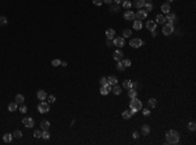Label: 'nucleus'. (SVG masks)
Instances as JSON below:
<instances>
[{
  "label": "nucleus",
  "mask_w": 196,
  "mask_h": 145,
  "mask_svg": "<svg viewBox=\"0 0 196 145\" xmlns=\"http://www.w3.org/2000/svg\"><path fill=\"white\" fill-rule=\"evenodd\" d=\"M55 101H56V97L55 95H47V103L48 105H52Z\"/></svg>",
  "instance_id": "nucleus-32"
},
{
  "label": "nucleus",
  "mask_w": 196,
  "mask_h": 145,
  "mask_svg": "<svg viewBox=\"0 0 196 145\" xmlns=\"http://www.w3.org/2000/svg\"><path fill=\"white\" fill-rule=\"evenodd\" d=\"M131 35H132V31L129 29H124L123 30V38H128V37H131Z\"/></svg>",
  "instance_id": "nucleus-31"
},
{
  "label": "nucleus",
  "mask_w": 196,
  "mask_h": 145,
  "mask_svg": "<svg viewBox=\"0 0 196 145\" xmlns=\"http://www.w3.org/2000/svg\"><path fill=\"white\" fill-rule=\"evenodd\" d=\"M111 44H114L112 43V39H107V46H111Z\"/></svg>",
  "instance_id": "nucleus-51"
},
{
  "label": "nucleus",
  "mask_w": 196,
  "mask_h": 145,
  "mask_svg": "<svg viewBox=\"0 0 196 145\" xmlns=\"http://www.w3.org/2000/svg\"><path fill=\"white\" fill-rule=\"evenodd\" d=\"M112 58L115 61H119L123 59V51L122 50H115V52L112 54Z\"/></svg>",
  "instance_id": "nucleus-11"
},
{
  "label": "nucleus",
  "mask_w": 196,
  "mask_h": 145,
  "mask_svg": "<svg viewBox=\"0 0 196 145\" xmlns=\"http://www.w3.org/2000/svg\"><path fill=\"white\" fill-rule=\"evenodd\" d=\"M132 137H133V139H137V137H139V132H136V131H135V132L132 133Z\"/></svg>",
  "instance_id": "nucleus-49"
},
{
  "label": "nucleus",
  "mask_w": 196,
  "mask_h": 145,
  "mask_svg": "<svg viewBox=\"0 0 196 145\" xmlns=\"http://www.w3.org/2000/svg\"><path fill=\"white\" fill-rule=\"evenodd\" d=\"M107 83L110 85H115V84H118V78L115 77V76H109L107 77Z\"/></svg>",
  "instance_id": "nucleus-23"
},
{
  "label": "nucleus",
  "mask_w": 196,
  "mask_h": 145,
  "mask_svg": "<svg viewBox=\"0 0 196 145\" xmlns=\"http://www.w3.org/2000/svg\"><path fill=\"white\" fill-rule=\"evenodd\" d=\"M106 37H107V39H114L115 38V30L114 29H107L106 30Z\"/></svg>",
  "instance_id": "nucleus-17"
},
{
  "label": "nucleus",
  "mask_w": 196,
  "mask_h": 145,
  "mask_svg": "<svg viewBox=\"0 0 196 145\" xmlns=\"http://www.w3.org/2000/svg\"><path fill=\"white\" fill-rule=\"evenodd\" d=\"M129 108L132 110L133 114H136L137 111H140L142 108V102L140 101L139 98H131V102H129Z\"/></svg>",
  "instance_id": "nucleus-2"
},
{
  "label": "nucleus",
  "mask_w": 196,
  "mask_h": 145,
  "mask_svg": "<svg viewBox=\"0 0 196 145\" xmlns=\"http://www.w3.org/2000/svg\"><path fill=\"white\" fill-rule=\"evenodd\" d=\"M165 19H166L167 24H174V22H176L178 17H176V14H175V13H171V12H169V13H166Z\"/></svg>",
  "instance_id": "nucleus-6"
},
{
  "label": "nucleus",
  "mask_w": 196,
  "mask_h": 145,
  "mask_svg": "<svg viewBox=\"0 0 196 145\" xmlns=\"http://www.w3.org/2000/svg\"><path fill=\"white\" fill-rule=\"evenodd\" d=\"M122 63H123L124 67H129V66H131V60H129V59H126V60L122 59Z\"/></svg>",
  "instance_id": "nucleus-43"
},
{
  "label": "nucleus",
  "mask_w": 196,
  "mask_h": 145,
  "mask_svg": "<svg viewBox=\"0 0 196 145\" xmlns=\"http://www.w3.org/2000/svg\"><path fill=\"white\" fill-rule=\"evenodd\" d=\"M133 115L132 110H126V111H123L122 112V116H123V119H131V116Z\"/></svg>",
  "instance_id": "nucleus-20"
},
{
  "label": "nucleus",
  "mask_w": 196,
  "mask_h": 145,
  "mask_svg": "<svg viewBox=\"0 0 196 145\" xmlns=\"http://www.w3.org/2000/svg\"><path fill=\"white\" fill-rule=\"evenodd\" d=\"M20 111H21L22 114H25L26 111H28V107H26L24 103H21V105H20Z\"/></svg>",
  "instance_id": "nucleus-42"
},
{
  "label": "nucleus",
  "mask_w": 196,
  "mask_h": 145,
  "mask_svg": "<svg viewBox=\"0 0 196 145\" xmlns=\"http://www.w3.org/2000/svg\"><path fill=\"white\" fill-rule=\"evenodd\" d=\"M123 17L126 19L127 21H133V20H136V14L133 11H126L123 14Z\"/></svg>",
  "instance_id": "nucleus-7"
},
{
  "label": "nucleus",
  "mask_w": 196,
  "mask_h": 145,
  "mask_svg": "<svg viewBox=\"0 0 196 145\" xmlns=\"http://www.w3.org/2000/svg\"><path fill=\"white\" fill-rule=\"evenodd\" d=\"M33 135H34L35 139H41V137H42V130H35Z\"/></svg>",
  "instance_id": "nucleus-35"
},
{
  "label": "nucleus",
  "mask_w": 196,
  "mask_h": 145,
  "mask_svg": "<svg viewBox=\"0 0 196 145\" xmlns=\"http://www.w3.org/2000/svg\"><path fill=\"white\" fill-rule=\"evenodd\" d=\"M124 68H126V67L123 66L122 60H119V61L117 63V69H118V71H120V72H123V71H124Z\"/></svg>",
  "instance_id": "nucleus-36"
},
{
  "label": "nucleus",
  "mask_w": 196,
  "mask_h": 145,
  "mask_svg": "<svg viewBox=\"0 0 196 145\" xmlns=\"http://www.w3.org/2000/svg\"><path fill=\"white\" fill-rule=\"evenodd\" d=\"M7 17H4V16H2V17H0V25H2V26H4V25H7Z\"/></svg>",
  "instance_id": "nucleus-41"
},
{
  "label": "nucleus",
  "mask_w": 196,
  "mask_h": 145,
  "mask_svg": "<svg viewBox=\"0 0 196 145\" xmlns=\"http://www.w3.org/2000/svg\"><path fill=\"white\" fill-rule=\"evenodd\" d=\"M156 24H161V25H164L165 22H166V19H165V16L164 14H157L156 16V21H154Z\"/></svg>",
  "instance_id": "nucleus-14"
},
{
  "label": "nucleus",
  "mask_w": 196,
  "mask_h": 145,
  "mask_svg": "<svg viewBox=\"0 0 196 145\" xmlns=\"http://www.w3.org/2000/svg\"><path fill=\"white\" fill-rule=\"evenodd\" d=\"M100 84H101L102 86H105L106 84H109V83H107V78H106V77H102V78L100 80Z\"/></svg>",
  "instance_id": "nucleus-44"
},
{
  "label": "nucleus",
  "mask_w": 196,
  "mask_h": 145,
  "mask_svg": "<svg viewBox=\"0 0 196 145\" xmlns=\"http://www.w3.org/2000/svg\"><path fill=\"white\" fill-rule=\"evenodd\" d=\"M111 92H112L115 95H119V94L122 93V88L115 84V85H112V88H111Z\"/></svg>",
  "instance_id": "nucleus-19"
},
{
  "label": "nucleus",
  "mask_w": 196,
  "mask_h": 145,
  "mask_svg": "<svg viewBox=\"0 0 196 145\" xmlns=\"http://www.w3.org/2000/svg\"><path fill=\"white\" fill-rule=\"evenodd\" d=\"M124 42H126V41H124V38H123V37H115V38H114V41H112V43H114L117 47H119V49L124 46Z\"/></svg>",
  "instance_id": "nucleus-9"
},
{
  "label": "nucleus",
  "mask_w": 196,
  "mask_h": 145,
  "mask_svg": "<svg viewBox=\"0 0 196 145\" xmlns=\"http://www.w3.org/2000/svg\"><path fill=\"white\" fill-rule=\"evenodd\" d=\"M50 132L48 131H42V139H44V140H48L50 139Z\"/></svg>",
  "instance_id": "nucleus-37"
},
{
  "label": "nucleus",
  "mask_w": 196,
  "mask_h": 145,
  "mask_svg": "<svg viewBox=\"0 0 196 145\" xmlns=\"http://www.w3.org/2000/svg\"><path fill=\"white\" fill-rule=\"evenodd\" d=\"M114 2H115V3H117V4H120V3L123 2V0H114Z\"/></svg>",
  "instance_id": "nucleus-52"
},
{
  "label": "nucleus",
  "mask_w": 196,
  "mask_h": 145,
  "mask_svg": "<svg viewBox=\"0 0 196 145\" xmlns=\"http://www.w3.org/2000/svg\"><path fill=\"white\" fill-rule=\"evenodd\" d=\"M12 139H13V135H11V133H5V135L3 136V141H4V142H11Z\"/></svg>",
  "instance_id": "nucleus-24"
},
{
  "label": "nucleus",
  "mask_w": 196,
  "mask_h": 145,
  "mask_svg": "<svg viewBox=\"0 0 196 145\" xmlns=\"http://www.w3.org/2000/svg\"><path fill=\"white\" fill-rule=\"evenodd\" d=\"M156 28H157V24H156L153 20H148V21H146V29H148V30L152 31V30H156Z\"/></svg>",
  "instance_id": "nucleus-12"
},
{
  "label": "nucleus",
  "mask_w": 196,
  "mask_h": 145,
  "mask_svg": "<svg viewBox=\"0 0 196 145\" xmlns=\"http://www.w3.org/2000/svg\"><path fill=\"white\" fill-rule=\"evenodd\" d=\"M166 141L169 144H178L179 142V133L175 130H170L166 132Z\"/></svg>",
  "instance_id": "nucleus-1"
},
{
  "label": "nucleus",
  "mask_w": 196,
  "mask_h": 145,
  "mask_svg": "<svg viewBox=\"0 0 196 145\" xmlns=\"http://www.w3.org/2000/svg\"><path fill=\"white\" fill-rule=\"evenodd\" d=\"M50 128V122L48 120H42L41 122V130L42 131H48Z\"/></svg>",
  "instance_id": "nucleus-18"
},
{
  "label": "nucleus",
  "mask_w": 196,
  "mask_h": 145,
  "mask_svg": "<svg viewBox=\"0 0 196 145\" xmlns=\"http://www.w3.org/2000/svg\"><path fill=\"white\" fill-rule=\"evenodd\" d=\"M22 124L26 127V128H31V127L34 125V120H33V118L25 116L24 119H22Z\"/></svg>",
  "instance_id": "nucleus-8"
},
{
  "label": "nucleus",
  "mask_w": 196,
  "mask_h": 145,
  "mask_svg": "<svg viewBox=\"0 0 196 145\" xmlns=\"http://www.w3.org/2000/svg\"><path fill=\"white\" fill-rule=\"evenodd\" d=\"M131 84H132L131 80H124V81H123V88L128 90V89H131Z\"/></svg>",
  "instance_id": "nucleus-28"
},
{
  "label": "nucleus",
  "mask_w": 196,
  "mask_h": 145,
  "mask_svg": "<svg viewBox=\"0 0 196 145\" xmlns=\"http://www.w3.org/2000/svg\"><path fill=\"white\" fill-rule=\"evenodd\" d=\"M142 44H144V42H142L141 38H133V39H131V42H129V46L133 47V49H139V47L142 46Z\"/></svg>",
  "instance_id": "nucleus-4"
},
{
  "label": "nucleus",
  "mask_w": 196,
  "mask_h": 145,
  "mask_svg": "<svg viewBox=\"0 0 196 145\" xmlns=\"http://www.w3.org/2000/svg\"><path fill=\"white\" fill-rule=\"evenodd\" d=\"M170 9H171V8H170V5H169L167 3H165V4L161 5V11L164 13H169V12H170Z\"/></svg>",
  "instance_id": "nucleus-25"
},
{
  "label": "nucleus",
  "mask_w": 196,
  "mask_h": 145,
  "mask_svg": "<svg viewBox=\"0 0 196 145\" xmlns=\"http://www.w3.org/2000/svg\"><path fill=\"white\" fill-rule=\"evenodd\" d=\"M188 130L190 131H195L196 130V123L195 122H190L188 123Z\"/></svg>",
  "instance_id": "nucleus-39"
},
{
  "label": "nucleus",
  "mask_w": 196,
  "mask_h": 145,
  "mask_svg": "<svg viewBox=\"0 0 196 145\" xmlns=\"http://www.w3.org/2000/svg\"><path fill=\"white\" fill-rule=\"evenodd\" d=\"M142 110V108H141ZM142 114H144V116H149L150 115V110H148V108H144V110H142Z\"/></svg>",
  "instance_id": "nucleus-47"
},
{
  "label": "nucleus",
  "mask_w": 196,
  "mask_h": 145,
  "mask_svg": "<svg viewBox=\"0 0 196 145\" xmlns=\"http://www.w3.org/2000/svg\"><path fill=\"white\" fill-rule=\"evenodd\" d=\"M100 92H101V94H102V95H107V94H109V92L106 90V88H105V86H102V88H101Z\"/></svg>",
  "instance_id": "nucleus-45"
},
{
  "label": "nucleus",
  "mask_w": 196,
  "mask_h": 145,
  "mask_svg": "<svg viewBox=\"0 0 196 145\" xmlns=\"http://www.w3.org/2000/svg\"><path fill=\"white\" fill-rule=\"evenodd\" d=\"M37 97L39 101H44V99H47V93L44 92V90H38L37 92Z\"/></svg>",
  "instance_id": "nucleus-13"
},
{
  "label": "nucleus",
  "mask_w": 196,
  "mask_h": 145,
  "mask_svg": "<svg viewBox=\"0 0 196 145\" xmlns=\"http://www.w3.org/2000/svg\"><path fill=\"white\" fill-rule=\"evenodd\" d=\"M173 31H174V26H173V24H164L162 33H164L165 35H170V34H173Z\"/></svg>",
  "instance_id": "nucleus-5"
},
{
  "label": "nucleus",
  "mask_w": 196,
  "mask_h": 145,
  "mask_svg": "<svg viewBox=\"0 0 196 145\" xmlns=\"http://www.w3.org/2000/svg\"><path fill=\"white\" fill-rule=\"evenodd\" d=\"M146 2H150V0H146Z\"/></svg>",
  "instance_id": "nucleus-55"
},
{
  "label": "nucleus",
  "mask_w": 196,
  "mask_h": 145,
  "mask_svg": "<svg viewBox=\"0 0 196 145\" xmlns=\"http://www.w3.org/2000/svg\"><path fill=\"white\" fill-rule=\"evenodd\" d=\"M167 2H169V3H170V2H174V0H167Z\"/></svg>",
  "instance_id": "nucleus-54"
},
{
  "label": "nucleus",
  "mask_w": 196,
  "mask_h": 145,
  "mask_svg": "<svg viewBox=\"0 0 196 145\" xmlns=\"http://www.w3.org/2000/svg\"><path fill=\"white\" fill-rule=\"evenodd\" d=\"M148 105H149V107H150V108L156 107V105H157V99H156V98H150L149 101H148Z\"/></svg>",
  "instance_id": "nucleus-29"
},
{
  "label": "nucleus",
  "mask_w": 196,
  "mask_h": 145,
  "mask_svg": "<svg viewBox=\"0 0 196 145\" xmlns=\"http://www.w3.org/2000/svg\"><path fill=\"white\" fill-rule=\"evenodd\" d=\"M136 95H137V92H136V89H128V97L129 98H136Z\"/></svg>",
  "instance_id": "nucleus-27"
},
{
  "label": "nucleus",
  "mask_w": 196,
  "mask_h": 145,
  "mask_svg": "<svg viewBox=\"0 0 196 145\" xmlns=\"http://www.w3.org/2000/svg\"><path fill=\"white\" fill-rule=\"evenodd\" d=\"M112 2H114V0H103V3H105V4H111Z\"/></svg>",
  "instance_id": "nucleus-50"
},
{
  "label": "nucleus",
  "mask_w": 196,
  "mask_h": 145,
  "mask_svg": "<svg viewBox=\"0 0 196 145\" xmlns=\"http://www.w3.org/2000/svg\"><path fill=\"white\" fill-rule=\"evenodd\" d=\"M135 14H136V19H137V20H145L146 16H148V12H146L145 9H140V11H137Z\"/></svg>",
  "instance_id": "nucleus-10"
},
{
  "label": "nucleus",
  "mask_w": 196,
  "mask_h": 145,
  "mask_svg": "<svg viewBox=\"0 0 196 145\" xmlns=\"http://www.w3.org/2000/svg\"><path fill=\"white\" fill-rule=\"evenodd\" d=\"M38 111L41 112V114H46V112H48L50 111V105L47 103V102H44V101H41V103L38 105Z\"/></svg>",
  "instance_id": "nucleus-3"
},
{
  "label": "nucleus",
  "mask_w": 196,
  "mask_h": 145,
  "mask_svg": "<svg viewBox=\"0 0 196 145\" xmlns=\"http://www.w3.org/2000/svg\"><path fill=\"white\" fill-rule=\"evenodd\" d=\"M119 9H120V8H119V5L117 4V5H112L111 8H110V11L111 12H115V13H118L119 12Z\"/></svg>",
  "instance_id": "nucleus-40"
},
{
  "label": "nucleus",
  "mask_w": 196,
  "mask_h": 145,
  "mask_svg": "<svg viewBox=\"0 0 196 145\" xmlns=\"http://www.w3.org/2000/svg\"><path fill=\"white\" fill-rule=\"evenodd\" d=\"M17 108H19V105H17L16 102H12V103H9V105H8V110H9L11 112L16 111Z\"/></svg>",
  "instance_id": "nucleus-22"
},
{
  "label": "nucleus",
  "mask_w": 196,
  "mask_h": 145,
  "mask_svg": "<svg viewBox=\"0 0 196 145\" xmlns=\"http://www.w3.org/2000/svg\"><path fill=\"white\" fill-rule=\"evenodd\" d=\"M122 4H123V7L126 8V9H129V8L132 7V3L129 2V0H123V2H122Z\"/></svg>",
  "instance_id": "nucleus-30"
},
{
  "label": "nucleus",
  "mask_w": 196,
  "mask_h": 145,
  "mask_svg": "<svg viewBox=\"0 0 196 145\" xmlns=\"http://www.w3.org/2000/svg\"><path fill=\"white\" fill-rule=\"evenodd\" d=\"M131 88H132V89H137V88H139V84H137V83H133V81H132Z\"/></svg>",
  "instance_id": "nucleus-48"
},
{
  "label": "nucleus",
  "mask_w": 196,
  "mask_h": 145,
  "mask_svg": "<svg viewBox=\"0 0 196 145\" xmlns=\"http://www.w3.org/2000/svg\"><path fill=\"white\" fill-rule=\"evenodd\" d=\"M144 7H145V11H146V12H150V11L153 9V4H152V3H149V2H148V3L145 2Z\"/></svg>",
  "instance_id": "nucleus-33"
},
{
  "label": "nucleus",
  "mask_w": 196,
  "mask_h": 145,
  "mask_svg": "<svg viewBox=\"0 0 196 145\" xmlns=\"http://www.w3.org/2000/svg\"><path fill=\"white\" fill-rule=\"evenodd\" d=\"M12 135H13V137H16V139H21V137H22V132L19 131V130H16Z\"/></svg>",
  "instance_id": "nucleus-34"
},
{
  "label": "nucleus",
  "mask_w": 196,
  "mask_h": 145,
  "mask_svg": "<svg viewBox=\"0 0 196 145\" xmlns=\"http://www.w3.org/2000/svg\"><path fill=\"white\" fill-rule=\"evenodd\" d=\"M142 28V24H141V20H136L135 22H133V29L135 30H140Z\"/></svg>",
  "instance_id": "nucleus-26"
},
{
  "label": "nucleus",
  "mask_w": 196,
  "mask_h": 145,
  "mask_svg": "<svg viewBox=\"0 0 196 145\" xmlns=\"http://www.w3.org/2000/svg\"><path fill=\"white\" fill-rule=\"evenodd\" d=\"M93 4L100 7V5H102V4H103V0H93Z\"/></svg>",
  "instance_id": "nucleus-46"
},
{
  "label": "nucleus",
  "mask_w": 196,
  "mask_h": 145,
  "mask_svg": "<svg viewBox=\"0 0 196 145\" xmlns=\"http://www.w3.org/2000/svg\"><path fill=\"white\" fill-rule=\"evenodd\" d=\"M156 34H157L156 30H152V37H156Z\"/></svg>",
  "instance_id": "nucleus-53"
},
{
  "label": "nucleus",
  "mask_w": 196,
  "mask_h": 145,
  "mask_svg": "<svg viewBox=\"0 0 196 145\" xmlns=\"http://www.w3.org/2000/svg\"><path fill=\"white\" fill-rule=\"evenodd\" d=\"M141 133H142V136H148L150 133V127L148 124H144L141 127Z\"/></svg>",
  "instance_id": "nucleus-16"
},
{
  "label": "nucleus",
  "mask_w": 196,
  "mask_h": 145,
  "mask_svg": "<svg viewBox=\"0 0 196 145\" xmlns=\"http://www.w3.org/2000/svg\"><path fill=\"white\" fill-rule=\"evenodd\" d=\"M51 64H52V67H58V66L61 64V60H59V59H54V60L51 61Z\"/></svg>",
  "instance_id": "nucleus-38"
},
{
  "label": "nucleus",
  "mask_w": 196,
  "mask_h": 145,
  "mask_svg": "<svg viewBox=\"0 0 196 145\" xmlns=\"http://www.w3.org/2000/svg\"><path fill=\"white\" fill-rule=\"evenodd\" d=\"M144 4H145V0H135V2H133V5L136 8H139V9H141V8L144 7Z\"/></svg>",
  "instance_id": "nucleus-21"
},
{
  "label": "nucleus",
  "mask_w": 196,
  "mask_h": 145,
  "mask_svg": "<svg viewBox=\"0 0 196 145\" xmlns=\"http://www.w3.org/2000/svg\"><path fill=\"white\" fill-rule=\"evenodd\" d=\"M14 102H16L17 105L24 103V102H25V97H24L22 94H16V97H14Z\"/></svg>",
  "instance_id": "nucleus-15"
}]
</instances>
